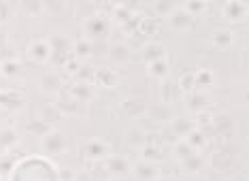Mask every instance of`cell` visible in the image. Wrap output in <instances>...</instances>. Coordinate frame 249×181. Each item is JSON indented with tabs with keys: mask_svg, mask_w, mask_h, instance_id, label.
Wrapping results in <instances>:
<instances>
[{
	"mask_svg": "<svg viewBox=\"0 0 249 181\" xmlns=\"http://www.w3.org/2000/svg\"><path fill=\"white\" fill-rule=\"evenodd\" d=\"M0 15H2V17L7 15V7H4V4H0Z\"/></svg>",
	"mask_w": 249,
	"mask_h": 181,
	"instance_id": "1",
	"label": "cell"
}]
</instances>
